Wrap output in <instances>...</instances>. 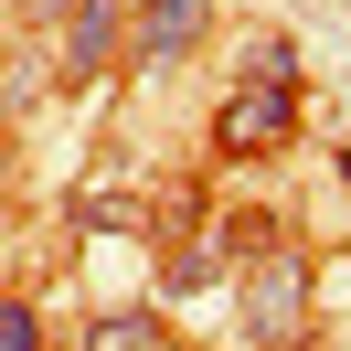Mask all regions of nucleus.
<instances>
[{"label":"nucleus","mask_w":351,"mask_h":351,"mask_svg":"<svg viewBox=\"0 0 351 351\" xmlns=\"http://www.w3.org/2000/svg\"><path fill=\"white\" fill-rule=\"evenodd\" d=\"M245 341H266V351L308 341V256L298 245H266V256L245 266Z\"/></svg>","instance_id":"nucleus-1"},{"label":"nucleus","mask_w":351,"mask_h":351,"mask_svg":"<svg viewBox=\"0 0 351 351\" xmlns=\"http://www.w3.org/2000/svg\"><path fill=\"white\" fill-rule=\"evenodd\" d=\"M287 117H298V96L256 75L245 96H223V107H213V138H223V149H277V138H287Z\"/></svg>","instance_id":"nucleus-2"},{"label":"nucleus","mask_w":351,"mask_h":351,"mask_svg":"<svg viewBox=\"0 0 351 351\" xmlns=\"http://www.w3.org/2000/svg\"><path fill=\"white\" fill-rule=\"evenodd\" d=\"M202 22H213V0H138L128 53H138V64H181V53L202 43Z\"/></svg>","instance_id":"nucleus-3"},{"label":"nucleus","mask_w":351,"mask_h":351,"mask_svg":"<svg viewBox=\"0 0 351 351\" xmlns=\"http://www.w3.org/2000/svg\"><path fill=\"white\" fill-rule=\"evenodd\" d=\"M107 53H117V0H86V11L64 22V86H96Z\"/></svg>","instance_id":"nucleus-4"},{"label":"nucleus","mask_w":351,"mask_h":351,"mask_svg":"<svg viewBox=\"0 0 351 351\" xmlns=\"http://www.w3.org/2000/svg\"><path fill=\"white\" fill-rule=\"evenodd\" d=\"M0 351H43V319H32L22 298H0Z\"/></svg>","instance_id":"nucleus-5"},{"label":"nucleus","mask_w":351,"mask_h":351,"mask_svg":"<svg viewBox=\"0 0 351 351\" xmlns=\"http://www.w3.org/2000/svg\"><path fill=\"white\" fill-rule=\"evenodd\" d=\"M171 287H213V245H181V256H171Z\"/></svg>","instance_id":"nucleus-6"},{"label":"nucleus","mask_w":351,"mask_h":351,"mask_svg":"<svg viewBox=\"0 0 351 351\" xmlns=\"http://www.w3.org/2000/svg\"><path fill=\"white\" fill-rule=\"evenodd\" d=\"M96 351H149V319H96Z\"/></svg>","instance_id":"nucleus-7"},{"label":"nucleus","mask_w":351,"mask_h":351,"mask_svg":"<svg viewBox=\"0 0 351 351\" xmlns=\"http://www.w3.org/2000/svg\"><path fill=\"white\" fill-rule=\"evenodd\" d=\"M22 11H32V32H64L75 11H86V0H22Z\"/></svg>","instance_id":"nucleus-8"},{"label":"nucleus","mask_w":351,"mask_h":351,"mask_svg":"<svg viewBox=\"0 0 351 351\" xmlns=\"http://www.w3.org/2000/svg\"><path fill=\"white\" fill-rule=\"evenodd\" d=\"M0 160H11V138H0Z\"/></svg>","instance_id":"nucleus-9"}]
</instances>
